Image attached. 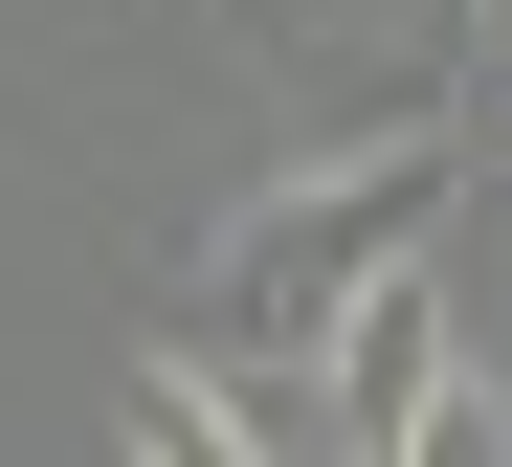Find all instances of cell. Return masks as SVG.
Returning <instances> with one entry per match:
<instances>
[{"instance_id": "6da1fadb", "label": "cell", "mask_w": 512, "mask_h": 467, "mask_svg": "<svg viewBox=\"0 0 512 467\" xmlns=\"http://www.w3.org/2000/svg\"><path fill=\"white\" fill-rule=\"evenodd\" d=\"M446 134H357V156H312V178H268L223 245H201V334H245V356H334V312L379 290V267H423L446 245Z\"/></svg>"}, {"instance_id": "7a4b0ae2", "label": "cell", "mask_w": 512, "mask_h": 467, "mask_svg": "<svg viewBox=\"0 0 512 467\" xmlns=\"http://www.w3.org/2000/svg\"><path fill=\"white\" fill-rule=\"evenodd\" d=\"M312 379H334V467H423V445H490V423H512V356L468 334L446 267H379V290L334 312Z\"/></svg>"}, {"instance_id": "3957f363", "label": "cell", "mask_w": 512, "mask_h": 467, "mask_svg": "<svg viewBox=\"0 0 512 467\" xmlns=\"http://www.w3.org/2000/svg\"><path fill=\"white\" fill-rule=\"evenodd\" d=\"M490 178H512V23H490Z\"/></svg>"}]
</instances>
